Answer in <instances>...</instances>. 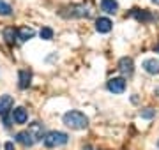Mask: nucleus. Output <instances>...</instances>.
<instances>
[{"instance_id":"obj_2","label":"nucleus","mask_w":159,"mask_h":150,"mask_svg":"<svg viewBox=\"0 0 159 150\" xmlns=\"http://www.w3.org/2000/svg\"><path fill=\"white\" fill-rule=\"evenodd\" d=\"M69 141V136L62 131H50V133L44 134L43 138V143H44L46 148H57V147H62Z\"/></svg>"},{"instance_id":"obj_14","label":"nucleus","mask_w":159,"mask_h":150,"mask_svg":"<svg viewBox=\"0 0 159 150\" xmlns=\"http://www.w3.org/2000/svg\"><path fill=\"white\" fill-rule=\"evenodd\" d=\"M131 16L133 18H136L138 21H150V20H152V14H150V12L148 11H145V9H133V11H131Z\"/></svg>"},{"instance_id":"obj_17","label":"nucleus","mask_w":159,"mask_h":150,"mask_svg":"<svg viewBox=\"0 0 159 150\" xmlns=\"http://www.w3.org/2000/svg\"><path fill=\"white\" fill-rule=\"evenodd\" d=\"M12 14V7L4 2V0H0V16H11Z\"/></svg>"},{"instance_id":"obj_22","label":"nucleus","mask_w":159,"mask_h":150,"mask_svg":"<svg viewBox=\"0 0 159 150\" xmlns=\"http://www.w3.org/2000/svg\"><path fill=\"white\" fill-rule=\"evenodd\" d=\"M152 4H156V6H159V0H150Z\"/></svg>"},{"instance_id":"obj_24","label":"nucleus","mask_w":159,"mask_h":150,"mask_svg":"<svg viewBox=\"0 0 159 150\" xmlns=\"http://www.w3.org/2000/svg\"><path fill=\"white\" fill-rule=\"evenodd\" d=\"M154 50H156V51H157V53H159V44H157V46H156V48H154Z\"/></svg>"},{"instance_id":"obj_7","label":"nucleus","mask_w":159,"mask_h":150,"mask_svg":"<svg viewBox=\"0 0 159 150\" xmlns=\"http://www.w3.org/2000/svg\"><path fill=\"white\" fill-rule=\"evenodd\" d=\"M27 131L32 134V138H34L35 141H41V139L44 138V126H43L41 122H34V124H30Z\"/></svg>"},{"instance_id":"obj_13","label":"nucleus","mask_w":159,"mask_h":150,"mask_svg":"<svg viewBox=\"0 0 159 150\" xmlns=\"http://www.w3.org/2000/svg\"><path fill=\"white\" fill-rule=\"evenodd\" d=\"M18 78H20V81H18V87L21 88V90H25V88L30 87L32 74H30L29 71H20V73H18Z\"/></svg>"},{"instance_id":"obj_6","label":"nucleus","mask_w":159,"mask_h":150,"mask_svg":"<svg viewBox=\"0 0 159 150\" xmlns=\"http://www.w3.org/2000/svg\"><path fill=\"white\" fill-rule=\"evenodd\" d=\"M119 71L122 73L124 76H131L134 73V62L131 57H122L119 60Z\"/></svg>"},{"instance_id":"obj_23","label":"nucleus","mask_w":159,"mask_h":150,"mask_svg":"<svg viewBox=\"0 0 159 150\" xmlns=\"http://www.w3.org/2000/svg\"><path fill=\"white\" fill-rule=\"evenodd\" d=\"M83 150H94V148H92V147H85Z\"/></svg>"},{"instance_id":"obj_11","label":"nucleus","mask_w":159,"mask_h":150,"mask_svg":"<svg viewBox=\"0 0 159 150\" xmlns=\"http://www.w3.org/2000/svg\"><path fill=\"white\" fill-rule=\"evenodd\" d=\"M14 139H16L18 143H21L23 147H32V145L35 143V139L32 138V134H30L29 131H20Z\"/></svg>"},{"instance_id":"obj_3","label":"nucleus","mask_w":159,"mask_h":150,"mask_svg":"<svg viewBox=\"0 0 159 150\" xmlns=\"http://www.w3.org/2000/svg\"><path fill=\"white\" fill-rule=\"evenodd\" d=\"M60 16L62 18H89L90 16V9L85 6H67V7H62Z\"/></svg>"},{"instance_id":"obj_5","label":"nucleus","mask_w":159,"mask_h":150,"mask_svg":"<svg viewBox=\"0 0 159 150\" xmlns=\"http://www.w3.org/2000/svg\"><path fill=\"white\" fill-rule=\"evenodd\" d=\"M11 120L14 122V124H18V126H23V124H27V120H29V113H27V110H25L23 106H18V108L12 110Z\"/></svg>"},{"instance_id":"obj_10","label":"nucleus","mask_w":159,"mask_h":150,"mask_svg":"<svg viewBox=\"0 0 159 150\" xmlns=\"http://www.w3.org/2000/svg\"><path fill=\"white\" fill-rule=\"evenodd\" d=\"M12 104H14V101H12V97L9 95V94L2 95V97H0V115L2 117L7 115L9 110H12Z\"/></svg>"},{"instance_id":"obj_20","label":"nucleus","mask_w":159,"mask_h":150,"mask_svg":"<svg viewBox=\"0 0 159 150\" xmlns=\"http://www.w3.org/2000/svg\"><path fill=\"white\" fill-rule=\"evenodd\" d=\"M4 148L6 150H14V143H12V141H7V143L4 145Z\"/></svg>"},{"instance_id":"obj_8","label":"nucleus","mask_w":159,"mask_h":150,"mask_svg":"<svg viewBox=\"0 0 159 150\" xmlns=\"http://www.w3.org/2000/svg\"><path fill=\"white\" fill-rule=\"evenodd\" d=\"M113 29V21L110 18H97L96 20V30L99 34H108Z\"/></svg>"},{"instance_id":"obj_12","label":"nucleus","mask_w":159,"mask_h":150,"mask_svg":"<svg viewBox=\"0 0 159 150\" xmlns=\"http://www.w3.org/2000/svg\"><path fill=\"white\" fill-rule=\"evenodd\" d=\"M101 9L106 14H115L119 11V2L117 0H101Z\"/></svg>"},{"instance_id":"obj_1","label":"nucleus","mask_w":159,"mask_h":150,"mask_svg":"<svg viewBox=\"0 0 159 150\" xmlns=\"http://www.w3.org/2000/svg\"><path fill=\"white\" fill-rule=\"evenodd\" d=\"M62 120L66 126L74 129V131H81V129H87L89 127V118H87V115L81 113V111H78V110H71L67 113H64Z\"/></svg>"},{"instance_id":"obj_18","label":"nucleus","mask_w":159,"mask_h":150,"mask_svg":"<svg viewBox=\"0 0 159 150\" xmlns=\"http://www.w3.org/2000/svg\"><path fill=\"white\" fill-rule=\"evenodd\" d=\"M39 35H41V39L51 41V39H53V30H51L50 27H43V29H41V32H39Z\"/></svg>"},{"instance_id":"obj_15","label":"nucleus","mask_w":159,"mask_h":150,"mask_svg":"<svg viewBox=\"0 0 159 150\" xmlns=\"http://www.w3.org/2000/svg\"><path fill=\"white\" fill-rule=\"evenodd\" d=\"M4 39H6L7 44H14V41L18 39V30L14 27H7L4 29Z\"/></svg>"},{"instance_id":"obj_9","label":"nucleus","mask_w":159,"mask_h":150,"mask_svg":"<svg viewBox=\"0 0 159 150\" xmlns=\"http://www.w3.org/2000/svg\"><path fill=\"white\" fill-rule=\"evenodd\" d=\"M142 67L145 73H148V74H159V60L157 58H147V60H143Z\"/></svg>"},{"instance_id":"obj_16","label":"nucleus","mask_w":159,"mask_h":150,"mask_svg":"<svg viewBox=\"0 0 159 150\" xmlns=\"http://www.w3.org/2000/svg\"><path fill=\"white\" fill-rule=\"evenodd\" d=\"M34 35H35V30L30 29V27H21V29L18 30V39L20 41H29Z\"/></svg>"},{"instance_id":"obj_19","label":"nucleus","mask_w":159,"mask_h":150,"mask_svg":"<svg viewBox=\"0 0 159 150\" xmlns=\"http://www.w3.org/2000/svg\"><path fill=\"white\" fill-rule=\"evenodd\" d=\"M140 117H142V118L150 120V118H154V117H156V110H152V108H145V110L140 111Z\"/></svg>"},{"instance_id":"obj_21","label":"nucleus","mask_w":159,"mask_h":150,"mask_svg":"<svg viewBox=\"0 0 159 150\" xmlns=\"http://www.w3.org/2000/svg\"><path fill=\"white\" fill-rule=\"evenodd\" d=\"M154 94H156V95L159 97V87H156V90H154Z\"/></svg>"},{"instance_id":"obj_4","label":"nucleus","mask_w":159,"mask_h":150,"mask_svg":"<svg viewBox=\"0 0 159 150\" xmlns=\"http://www.w3.org/2000/svg\"><path fill=\"white\" fill-rule=\"evenodd\" d=\"M106 88L111 94H122L125 90V80L124 78H110L106 83Z\"/></svg>"}]
</instances>
